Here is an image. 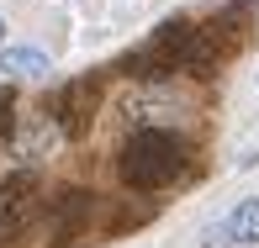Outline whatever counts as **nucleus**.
<instances>
[{"mask_svg":"<svg viewBox=\"0 0 259 248\" xmlns=\"http://www.w3.org/2000/svg\"><path fill=\"white\" fill-rule=\"evenodd\" d=\"M185 169V143L169 127H143L122 143V180L133 190H164Z\"/></svg>","mask_w":259,"mask_h":248,"instance_id":"1","label":"nucleus"},{"mask_svg":"<svg viewBox=\"0 0 259 248\" xmlns=\"http://www.w3.org/2000/svg\"><path fill=\"white\" fill-rule=\"evenodd\" d=\"M37 211V180L32 174H6L0 180V243H16L21 227Z\"/></svg>","mask_w":259,"mask_h":248,"instance_id":"2","label":"nucleus"},{"mask_svg":"<svg viewBox=\"0 0 259 248\" xmlns=\"http://www.w3.org/2000/svg\"><path fill=\"white\" fill-rule=\"evenodd\" d=\"M222 238H233L238 248H254L259 243V195H249V201H238V206H233V217L222 222Z\"/></svg>","mask_w":259,"mask_h":248,"instance_id":"3","label":"nucleus"},{"mask_svg":"<svg viewBox=\"0 0 259 248\" xmlns=\"http://www.w3.org/2000/svg\"><path fill=\"white\" fill-rule=\"evenodd\" d=\"M0 74L42 79V74H53V64H48V53H37V48H0Z\"/></svg>","mask_w":259,"mask_h":248,"instance_id":"4","label":"nucleus"},{"mask_svg":"<svg viewBox=\"0 0 259 248\" xmlns=\"http://www.w3.org/2000/svg\"><path fill=\"white\" fill-rule=\"evenodd\" d=\"M90 201H96V195H85V190H69L64 201H58V206H53V238H69V232L90 217Z\"/></svg>","mask_w":259,"mask_h":248,"instance_id":"5","label":"nucleus"},{"mask_svg":"<svg viewBox=\"0 0 259 248\" xmlns=\"http://www.w3.org/2000/svg\"><path fill=\"white\" fill-rule=\"evenodd\" d=\"M11 132V90H0V137Z\"/></svg>","mask_w":259,"mask_h":248,"instance_id":"6","label":"nucleus"},{"mask_svg":"<svg viewBox=\"0 0 259 248\" xmlns=\"http://www.w3.org/2000/svg\"><path fill=\"white\" fill-rule=\"evenodd\" d=\"M0 48H6V21H0Z\"/></svg>","mask_w":259,"mask_h":248,"instance_id":"7","label":"nucleus"}]
</instances>
